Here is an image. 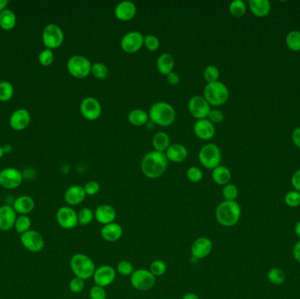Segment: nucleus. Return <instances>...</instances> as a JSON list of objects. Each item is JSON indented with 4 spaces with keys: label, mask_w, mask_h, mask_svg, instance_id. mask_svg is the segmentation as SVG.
Segmentation results:
<instances>
[{
    "label": "nucleus",
    "mask_w": 300,
    "mask_h": 299,
    "mask_svg": "<svg viewBox=\"0 0 300 299\" xmlns=\"http://www.w3.org/2000/svg\"><path fill=\"white\" fill-rule=\"evenodd\" d=\"M169 161L162 152L151 150L141 159V170L145 177L157 179L165 173Z\"/></svg>",
    "instance_id": "1"
},
{
    "label": "nucleus",
    "mask_w": 300,
    "mask_h": 299,
    "mask_svg": "<svg viewBox=\"0 0 300 299\" xmlns=\"http://www.w3.org/2000/svg\"><path fill=\"white\" fill-rule=\"evenodd\" d=\"M218 223L226 227H231L238 224L242 217V208L236 201H222L215 210Z\"/></svg>",
    "instance_id": "2"
},
{
    "label": "nucleus",
    "mask_w": 300,
    "mask_h": 299,
    "mask_svg": "<svg viewBox=\"0 0 300 299\" xmlns=\"http://www.w3.org/2000/svg\"><path fill=\"white\" fill-rule=\"evenodd\" d=\"M149 119L151 122L162 126H170L176 119V111L168 102H156L149 109Z\"/></svg>",
    "instance_id": "3"
},
{
    "label": "nucleus",
    "mask_w": 300,
    "mask_h": 299,
    "mask_svg": "<svg viewBox=\"0 0 300 299\" xmlns=\"http://www.w3.org/2000/svg\"><path fill=\"white\" fill-rule=\"evenodd\" d=\"M69 266L75 277L81 278L84 281L93 278L95 271L97 269L93 260L82 253L75 254L71 257L69 262Z\"/></svg>",
    "instance_id": "4"
},
{
    "label": "nucleus",
    "mask_w": 300,
    "mask_h": 299,
    "mask_svg": "<svg viewBox=\"0 0 300 299\" xmlns=\"http://www.w3.org/2000/svg\"><path fill=\"white\" fill-rule=\"evenodd\" d=\"M203 93V97L206 98V101L209 103L210 105L214 106L224 105L229 98L228 86L221 81L206 83Z\"/></svg>",
    "instance_id": "5"
},
{
    "label": "nucleus",
    "mask_w": 300,
    "mask_h": 299,
    "mask_svg": "<svg viewBox=\"0 0 300 299\" xmlns=\"http://www.w3.org/2000/svg\"><path fill=\"white\" fill-rule=\"evenodd\" d=\"M199 162L208 170H214L221 165V151L217 145L207 143L200 148L199 152Z\"/></svg>",
    "instance_id": "6"
},
{
    "label": "nucleus",
    "mask_w": 300,
    "mask_h": 299,
    "mask_svg": "<svg viewBox=\"0 0 300 299\" xmlns=\"http://www.w3.org/2000/svg\"><path fill=\"white\" fill-rule=\"evenodd\" d=\"M91 61L88 58L76 54L69 58L67 62V69L69 74L76 78H85L91 74Z\"/></svg>",
    "instance_id": "7"
},
{
    "label": "nucleus",
    "mask_w": 300,
    "mask_h": 299,
    "mask_svg": "<svg viewBox=\"0 0 300 299\" xmlns=\"http://www.w3.org/2000/svg\"><path fill=\"white\" fill-rule=\"evenodd\" d=\"M131 285L139 292H147L155 286L156 278L149 271L145 269H138L130 276Z\"/></svg>",
    "instance_id": "8"
},
{
    "label": "nucleus",
    "mask_w": 300,
    "mask_h": 299,
    "mask_svg": "<svg viewBox=\"0 0 300 299\" xmlns=\"http://www.w3.org/2000/svg\"><path fill=\"white\" fill-rule=\"evenodd\" d=\"M41 37L44 46L51 50L60 47L64 40L63 31L56 24L46 25L42 31Z\"/></svg>",
    "instance_id": "9"
},
{
    "label": "nucleus",
    "mask_w": 300,
    "mask_h": 299,
    "mask_svg": "<svg viewBox=\"0 0 300 299\" xmlns=\"http://www.w3.org/2000/svg\"><path fill=\"white\" fill-rule=\"evenodd\" d=\"M19 239L22 246L29 252L39 253L43 250L45 241L42 235L37 231L30 229L20 235Z\"/></svg>",
    "instance_id": "10"
},
{
    "label": "nucleus",
    "mask_w": 300,
    "mask_h": 299,
    "mask_svg": "<svg viewBox=\"0 0 300 299\" xmlns=\"http://www.w3.org/2000/svg\"><path fill=\"white\" fill-rule=\"evenodd\" d=\"M55 219L58 225L66 230L73 229L78 225L77 213L71 206L60 207L55 214Z\"/></svg>",
    "instance_id": "11"
},
{
    "label": "nucleus",
    "mask_w": 300,
    "mask_h": 299,
    "mask_svg": "<svg viewBox=\"0 0 300 299\" xmlns=\"http://www.w3.org/2000/svg\"><path fill=\"white\" fill-rule=\"evenodd\" d=\"M120 46L126 53L133 54L144 46V35L139 31L127 32L121 39Z\"/></svg>",
    "instance_id": "12"
},
{
    "label": "nucleus",
    "mask_w": 300,
    "mask_h": 299,
    "mask_svg": "<svg viewBox=\"0 0 300 299\" xmlns=\"http://www.w3.org/2000/svg\"><path fill=\"white\" fill-rule=\"evenodd\" d=\"M188 110L191 115L197 120L206 119L211 111V105L203 96L195 95L189 100Z\"/></svg>",
    "instance_id": "13"
},
{
    "label": "nucleus",
    "mask_w": 300,
    "mask_h": 299,
    "mask_svg": "<svg viewBox=\"0 0 300 299\" xmlns=\"http://www.w3.org/2000/svg\"><path fill=\"white\" fill-rule=\"evenodd\" d=\"M80 112L84 119L96 120L101 115L102 105L96 97H84L80 104Z\"/></svg>",
    "instance_id": "14"
},
{
    "label": "nucleus",
    "mask_w": 300,
    "mask_h": 299,
    "mask_svg": "<svg viewBox=\"0 0 300 299\" xmlns=\"http://www.w3.org/2000/svg\"><path fill=\"white\" fill-rule=\"evenodd\" d=\"M23 176L19 170L15 168H5L0 171V186L6 190H14L20 186Z\"/></svg>",
    "instance_id": "15"
},
{
    "label": "nucleus",
    "mask_w": 300,
    "mask_h": 299,
    "mask_svg": "<svg viewBox=\"0 0 300 299\" xmlns=\"http://www.w3.org/2000/svg\"><path fill=\"white\" fill-rule=\"evenodd\" d=\"M116 275L117 271L114 268L110 265H102L96 269L93 275L95 285L105 288L115 281Z\"/></svg>",
    "instance_id": "16"
},
{
    "label": "nucleus",
    "mask_w": 300,
    "mask_h": 299,
    "mask_svg": "<svg viewBox=\"0 0 300 299\" xmlns=\"http://www.w3.org/2000/svg\"><path fill=\"white\" fill-rule=\"evenodd\" d=\"M214 243L212 240L207 237H199L194 241L191 248V252L193 258L196 260L204 259L213 251Z\"/></svg>",
    "instance_id": "17"
},
{
    "label": "nucleus",
    "mask_w": 300,
    "mask_h": 299,
    "mask_svg": "<svg viewBox=\"0 0 300 299\" xmlns=\"http://www.w3.org/2000/svg\"><path fill=\"white\" fill-rule=\"evenodd\" d=\"M136 12H137L136 4L129 0H124L119 2L116 4L114 8V15L116 18L122 21H127L134 18Z\"/></svg>",
    "instance_id": "18"
},
{
    "label": "nucleus",
    "mask_w": 300,
    "mask_h": 299,
    "mask_svg": "<svg viewBox=\"0 0 300 299\" xmlns=\"http://www.w3.org/2000/svg\"><path fill=\"white\" fill-rule=\"evenodd\" d=\"M31 121V114L26 109L16 110L11 113L9 123L10 126L15 131H22L29 126Z\"/></svg>",
    "instance_id": "19"
},
{
    "label": "nucleus",
    "mask_w": 300,
    "mask_h": 299,
    "mask_svg": "<svg viewBox=\"0 0 300 299\" xmlns=\"http://www.w3.org/2000/svg\"><path fill=\"white\" fill-rule=\"evenodd\" d=\"M193 131L195 133L196 136L204 140L208 141L215 135V126L207 119H198L193 126Z\"/></svg>",
    "instance_id": "20"
},
{
    "label": "nucleus",
    "mask_w": 300,
    "mask_h": 299,
    "mask_svg": "<svg viewBox=\"0 0 300 299\" xmlns=\"http://www.w3.org/2000/svg\"><path fill=\"white\" fill-rule=\"evenodd\" d=\"M17 213L9 205L0 206V231L7 232L14 227Z\"/></svg>",
    "instance_id": "21"
},
{
    "label": "nucleus",
    "mask_w": 300,
    "mask_h": 299,
    "mask_svg": "<svg viewBox=\"0 0 300 299\" xmlns=\"http://www.w3.org/2000/svg\"><path fill=\"white\" fill-rule=\"evenodd\" d=\"M86 193L83 186L74 184L69 186L64 193V200L69 206H78L84 201Z\"/></svg>",
    "instance_id": "22"
},
{
    "label": "nucleus",
    "mask_w": 300,
    "mask_h": 299,
    "mask_svg": "<svg viewBox=\"0 0 300 299\" xmlns=\"http://www.w3.org/2000/svg\"><path fill=\"white\" fill-rule=\"evenodd\" d=\"M94 216L98 223L105 226L115 221L117 213L113 206L104 204L98 206L95 210Z\"/></svg>",
    "instance_id": "23"
},
{
    "label": "nucleus",
    "mask_w": 300,
    "mask_h": 299,
    "mask_svg": "<svg viewBox=\"0 0 300 299\" xmlns=\"http://www.w3.org/2000/svg\"><path fill=\"white\" fill-rule=\"evenodd\" d=\"M12 208L18 215H28L29 213H32L34 207L35 203L33 198L27 195H22L17 198H15Z\"/></svg>",
    "instance_id": "24"
},
{
    "label": "nucleus",
    "mask_w": 300,
    "mask_h": 299,
    "mask_svg": "<svg viewBox=\"0 0 300 299\" xmlns=\"http://www.w3.org/2000/svg\"><path fill=\"white\" fill-rule=\"evenodd\" d=\"M100 235L105 242H115L122 237L123 228L119 224L112 222L102 227Z\"/></svg>",
    "instance_id": "25"
},
{
    "label": "nucleus",
    "mask_w": 300,
    "mask_h": 299,
    "mask_svg": "<svg viewBox=\"0 0 300 299\" xmlns=\"http://www.w3.org/2000/svg\"><path fill=\"white\" fill-rule=\"evenodd\" d=\"M168 161L172 162H183L188 156V149L184 145L179 143L170 145L165 151Z\"/></svg>",
    "instance_id": "26"
},
{
    "label": "nucleus",
    "mask_w": 300,
    "mask_h": 299,
    "mask_svg": "<svg viewBox=\"0 0 300 299\" xmlns=\"http://www.w3.org/2000/svg\"><path fill=\"white\" fill-rule=\"evenodd\" d=\"M249 7L251 12L259 18L266 17L272 11V4L269 0H250Z\"/></svg>",
    "instance_id": "27"
},
{
    "label": "nucleus",
    "mask_w": 300,
    "mask_h": 299,
    "mask_svg": "<svg viewBox=\"0 0 300 299\" xmlns=\"http://www.w3.org/2000/svg\"><path fill=\"white\" fill-rule=\"evenodd\" d=\"M175 66V59L172 54L169 53H163L160 54L156 60V67L161 74L167 76L173 71Z\"/></svg>",
    "instance_id": "28"
},
{
    "label": "nucleus",
    "mask_w": 300,
    "mask_h": 299,
    "mask_svg": "<svg viewBox=\"0 0 300 299\" xmlns=\"http://www.w3.org/2000/svg\"><path fill=\"white\" fill-rule=\"evenodd\" d=\"M212 178L215 184L225 186L226 184H229V182L231 180V171L226 166H218L217 168L213 170Z\"/></svg>",
    "instance_id": "29"
},
{
    "label": "nucleus",
    "mask_w": 300,
    "mask_h": 299,
    "mask_svg": "<svg viewBox=\"0 0 300 299\" xmlns=\"http://www.w3.org/2000/svg\"><path fill=\"white\" fill-rule=\"evenodd\" d=\"M152 145L154 147V150L165 153V151L171 145L170 135L163 131L157 132L153 136Z\"/></svg>",
    "instance_id": "30"
},
{
    "label": "nucleus",
    "mask_w": 300,
    "mask_h": 299,
    "mask_svg": "<svg viewBox=\"0 0 300 299\" xmlns=\"http://www.w3.org/2000/svg\"><path fill=\"white\" fill-rule=\"evenodd\" d=\"M17 23V17L14 11L10 9H5L0 12V27L5 31H10L14 28Z\"/></svg>",
    "instance_id": "31"
},
{
    "label": "nucleus",
    "mask_w": 300,
    "mask_h": 299,
    "mask_svg": "<svg viewBox=\"0 0 300 299\" xmlns=\"http://www.w3.org/2000/svg\"><path fill=\"white\" fill-rule=\"evenodd\" d=\"M128 121L135 126H144L149 120L148 112L142 109H134L132 110L127 116Z\"/></svg>",
    "instance_id": "32"
},
{
    "label": "nucleus",
    "mask_w": 300,
    "mask_h": 299,
    "mask_svg": "<svg viewBox=\"0 0 300 299\" xmlns=\"http://www.w3.org/2000/svg\"><path fill=\"white\" fill-rule=\"evenodd\" d=\"M268 280L276 286L284 285L286 280V275L285 271L279 268H272L268 271Z\"/></svg>",
    "instance_id": "33"
},
{
    "label": "nucleus",
    "mask_w": 300,
    "mask_h": 299,
    "mask_svg": "<svg viewBox=\"0 0 300 299\" xmlns=\"http://www.w3.org/2000/svg\"><path fill=\"white\" fill-rule=\"evenodd\" d=\"M31 226H32V220L28 215H19L17 217L16 221H15L14 228L17 233H18L19 235H22L25 232L30 230Z\"/></svg>",
    "instance_id": "34"
},
{
    "label": "nucleus",
    "mask_w": 300,
    "mask_h": 299,
    "mask_svg": "<svg viewBox=\"0 0 300 299\" xmlns=\"http://www.w3.org/2000/svg\"><path fill=\"white\" fill-rule=\"evenodd\" d=\"M14 94L13 85L8 81L0 82V101L7 102L11 100Z\"/></svg>",
    "instance_id": "35"
},
{
    "label": "nucleus",
    "mask_w": 300,
    "mask_h": 299,
    "mask_svg": "<svg viewBox=\"0 0 300 299\" xmlns=\"http://www.w3.org/2000/svg\"><path fill=\"white\" fill-rule=\"evenodd\" d=\"M229 11L232 16L240 18L245 15L247 11V5L243 0H234L229 4Z\"/></svg>",
    "instance_id": "36"
},
{
    "label": "nucleus",
    "mask_w": 300,
    "mask_h": 299,
    "mask_svg": "<svg viewBox=\"0 0 300 299\" xmlns=\"http://www.w3.org/2000/svg\"><path fill=\"white\" fill-rule=\"evenodd\" d=\"M286 45L290 49L294 52L300 51V31H291L286 39Z\"/></svg>",
    "instance_id": "37"
},
{
    "label": "nucleus",
    "mask_w": 300,
    "mask_h": 299,
    "mask_svg": "<svg viewBox=\"0 0 300 299\" xmlns=\"http://www.w3.org/2000/svg\"><path fill=\"white\" fill-rule=\"evenodd\" d=\"M94 213L91 208L84 207L80 210L77 213V219H78V225L81 226H87L91 224L94 220Z\"/></svg>",
    "instance_id": "38"
},
{
    "label": "nucleus",
    "mask_w": 300,
    "mask_h": 299,
    "mask_svg": "<svg viewBox=\"0 0 300 299\" xmlns=\"http://www.w3.org/2000/svg\"><path fill=\"white\" fill-rule=\"evenodd\" d=\"M221 76L220 69H218L217 66L215 65H208L206 66V69H204V78L207 83H214L219 81Z\"/></svg>",
    "instance_id": "39"
},
{
    "label": "nucleus",
    "mask_w": 300,
    "mask_h": 299,
    "mask_svg": "<svg viewBox=\"0 0 300 299\" xmlns=\"http://www.w3.org/2000/svg\"><path fill=\"white\" fill-rule=\"evenodd\" d=\"M91 73L97 79H105L109 74L108 67L103 62H95L91 66Z\"/></svg>",
    "instance_id": "40"
},
{
    "label": "nucleus",
    "mask_w": 300,
    "mask_h": 299,
    "mask_svg": "<svg viewBox=\"0 0 300 299\" xmlns=\"http://www.w3.org/2000/svg\"><path fill=\"white\" fill-rule=\"evenodd\" d=\"M238 188L235 184H226L222 189V196L226 201H235L238 198Z\"/></svg>",
    "instance_id": "41"
},
{
    "label": "nucleus",
    "mask_w": 300,
    "mask_h": 299,
    "mask_svg": "<svg viewBox=\"0 0 300 299\" xmlns=\"http://www.w3.org/2000/svg\"><path fill=\"white\" fill-rule=\"evenodd\" d=\"M149 271L152 273L156 278L161 277L165 274L167 271L166 263H164L162 260H155L152 263H150Z\"/></svg>",
    "instance_id": "42"
},
{
    "label": "nucleus",
    "mask_w": 300,
    "mask_h": 299,
    "mask_svg": "<svg viewBox=\"0 0 300 299\" xmlns=\"http://www.w3.org/2000/svg\"><path fill=\"white\" fill-rule=\"evenodd\" d=\"M285 203L286 206L291 208H296L300 206V192L298 191H291L285 196Z\"/></svg>",
    "instance_id": "43"
},
{
    "label": "nucleus",
    "mask_w": 300,
    "mask_h": 299,
    "mask_svg": "<svg viewBox=\"0 0 300 299\" xmlns=\"http://www.w3.org/2000/svg\"><path fill=\"white\" fill-rule=\"evenodd\" d=\"M186 176H187L189 181H191L192 183H199L200 181L202 180L204 174L199 167L192 166L186 171Z\"/></svg>",
    "instance_id": "44"
},
{
    "label": "nucleus",
    "mask_w": 300,
    "mask_h": 299,
    "mask_svg": "<svg viewBox=\"0 0 300 299\" xmlns=\"http://www.w3.org/2000/svg\"><path fill=\"white\" fill-rule=\"evenodd\" d=\"M38 60H39V62H40V64L42 65V66H45V67L49 66V65L52 64L54 61V52H53V50H51V49L46 48V49L41 51L40 54H39Z\"/></svg>",
    "instance_id": "45"
},
{
    "label": "nucleus",
    "mask_w": 300,
    "mask_h": 299,
    "mask_svg": "<svg viewBox=\"0 0 300 299\" xmlns=\"http://www.w3.org/2000/svg\"><path fill=\"white\" fill-rule=\"evenodd\" d=\"M134 271L135 270H134V265L130 262L125 261V260L120 261L116 268V271L122 276H131L134 273Z\"/></svg>",
    "instance_id": "46"
},
{
    "label": "nucleus",
    "mask_w": 300,
    "mask_h": 299,
    "mask_svg": "<svg viewBox=\"0 0 300 299\" xmlns=\"http://www.w3.org/2000/svg\"><path fill=\"white\" fill-rule=\"evenodd\" d=\"M144 46L148 51H156L160 47V40L154 34H146L144 36Z\"/></svg>",
    "instance_id": "47"
},
{
    "label": "nucleus",
    "mask_w": 300,
    "mask_h": 299,
    "mask_svg": "<svg viewBox=\"0 0 300 299\" xmlns=\"http://www.w3.org/2000/svg\"><path fill=\"white\" fill-rule=\"evenodd\" d=\"M69 287L70 292L73 293H81L84 289V280L75 277L69 281Z\"/></svg>",
    "instance_id": "48"
},
{
    "label": "nucleus",
    "mask_w": 300,
    "mask_h": 299,
    "mask_svg": "<svg viewBox=\"0 0 300 299\" xmlns=\"http://www.w3.org/2000/svg\"><path fill=\"white\" fill-rule=\"evenodd\" d=\"M106 298H107V293L105 292V288L96 285L91 287L90 291V299H106Z\"/></svg>",
    "instance_id": "49"
},
{
    "label": "nucleus",
    "mask_w": 300,
    "mask_h": 299,
    "mask_svg": "<svg viewBox=\"0 0 300 299\" xmlns=\"http://www.w3.org/2000/svg\"><path fill=\"white\" fill-rule=\"evenodd\" d=\"M224 114L219 109H211L209 114L206 119L210 120L213 124H220L224 120Z\"/></svg>",
    "instance_id": "50"
},
{
    "label": "nucleus",
    "mask_w": 300,
    "mask_h": 299,
    "mask_svg": "<svg viewBox=\"0 0 300 299\" xmlns=\"http://www.w3.org/2000/svg\"><path fill=\"white\" fill-rule=\"evenodd\" d=\"M86 196H95L100 191V184L96 181H89L83 186Z\"/></svg>",
    "instance_id": "51"
},
{
    "label": "nucleus",
    "mask_w": 300,
    "mask_h": 299,
    "mask_svg": "<svg viewBox=\"0 0 300 299\" xmlns=\"http://www.w3.org/2000/svg\"><path fill=\"white\" fill-rule=\"evenodd\" d=\"M291 183H292V185L294 188V190L300 192V169L294 172L293 177H292V179H291Z\"/></svg>",
    "instance_id": "52"
},
{
    "label": "nucleus",
    "mask_w": 300,
    "mask_h": 299,
    "mask_svg": "<svg viewBox=\"0 0 300 299\" xmlns=\"http://www.w3.org/2000/svg\"><path fill=\"white\" fill-rule=\"evenodd\" d=\"M167 82L170 83V85H177V83L180 81V76L175 71L170 72L167 75Z\"/></svg>",
    "instance_id": "53"
},
{
    "label": "nucleus",
    "mask_w": 300,
    "mask_h": 299,
    "mask_svg": "<svg viewBox=\"0 0 300 299\" xmlns=\"http://www.w3.org/2000/svg\"><path fill=\"white\" fill-rule=\"evenodd\" d=\"M293 143L296 145L298 148H300V126L294 129L292 134Z\"/></svg>",
    "instance_id": "54"
},
{
    "label": "nucleus",
    "mask_w": 300,
    "mask_h": 299,
    "mask_svg": "<svg viewBox=\"0 0 300 299\" xmlns=\"http://www.w3.org/2000/svg\"><path fill=\"white\" fill-rule=\"evenodd\" d=\"M293 254L294 259L300 263V240L293 247Z\"/></svg>",
    "instance_id": "55"
},
{
    "label": "nucleus",
    "mask_w": 300,
    "mask_h": 299,
    "mask_svg": "<svg viewBox=\"0 0 300 299\" xmlns=\"http://www.w3.org/2000/svg\"><path fill=\"white\" fill-rule=\"evenodd\" d=\"M8 4H9L8 0H0V12L6 9Z\"/></svg>",
    "instance_id": "56"
},
{
    "label": "nucleus",
    "mask_w": 300,
    "mask_h": 299,
    "mask_svg": "<svg viewBox=\"0 0 300 299\" xmlns=\"http://www.w3.org/2000/svg\"><path fill=\"white\" fill-rule=\"evenodd\" d=\"M199 299V296L197 295V294H194V293H187V294H185L184 297H183V299Z\"/></svg>",
    "instance_id": "57"
},
{
    "label": "nucleus",
    "mask_w": 300,
    "mask_h": 299,
    "mask_svg": "<svg viewBox=\"0 0 300 299\" xmlns=\"http://www.w3.org/2000/svg\"><path fill=\"white\" fill-rule=\"evenodd\" d=\"M294 233L297 235V237L300 240V221H298L295 224V227H294Z\"/></svg>",
    "instance_id": "58"
},
{
    "label": "nucleus",
    "mask_w": 300,
    "mask_h": 299,
    "mask_svg": "<svg viewBox=\"0 0 300 299\" xmlns=\"http://www.w3.org/2000/svg\"><path fill=\"white\" fill-rule=\"evenodd\" d=\"M4 155V147H2L1 145H0V159L2 158Z\"/></svg>",
    "instance_id": "59"
}]
</instances>
